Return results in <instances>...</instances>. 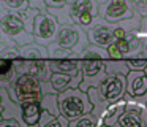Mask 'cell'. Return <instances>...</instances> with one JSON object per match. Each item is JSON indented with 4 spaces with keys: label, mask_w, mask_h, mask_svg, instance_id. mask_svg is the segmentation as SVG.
<instances>
[{
    "label": "cell",
    "mask_w": 147,
    "mask_h": 127,
    "mask_svg": "<svg viewBox=\"0 0 147 127\" xmlns=\"http://www.w3.org/2000/svg\"><path fill=\"white\" fill-rule=\"evenodd\" d=\"M144 72H146V75H147V67H146V70H144Z\"/></svg>",
    "instance_id": "cell-41"
},
{
    "label": "cell",
    "mask_w": 147,
    "mask_h": 127,
    "mask_svg": "<svg viewBox=\"0 0 147 127\" xmlns=\"http://www.w3.org/2000/svg\"><path fill=\"white\" fill-rule=\"evenodd\" d=\"M115 126L117 127H144L142 108L136 107V105H127Z\"/></svg>",
    "instance_id": "cell-14"
},
{
    "label": "cell",
    "mask_w": 147,
    "mask_h": 127,
    "mask_svg": "<svg viewBox=\"0 0 147 127\" xmlns=\"http://www.w3.org/2000/svg\"><path fill=\"white\" fill-rule=\"evenodd\" d=\"M68 127H98V124H96L95 117L89 113V114H84V116L78 117L74 121H70Z\"/></svg>",
    "instance_id": "cell-27"
},
{
    "label": "cell",
    "mask_w": 147,
    "mask_h": 127,
    "mask_svg": "<svg viewBox=\"0 0 147 127\" xmlns=\"http://www.w3.org/2000/svg\"><path fill=\"white\" fill-rule=\"evenodd\" d=\"M59 27H60V24L49 13H40L35 18V24H33V38L36 43L48 46L55 41Z\"/></svg>",
    "instance_id": "cell-5"
},
{
    "label": "cell",
    "mask_w": 147,
    "mask_h": 127,
    "mask_svg": "<svg viewBox=\"0 0 147 127\" xmlns=\"http://www.w3.org/2000/svg\"><path fill=\"white\" fill-rule=\"evenodd\" d=\"M43 111H48L49 114H52L54 117L60 116L59 111V102H57V94H43L41 100H40Z\"/></svg>",
    "instance_id": "cell-23"
},
{
    "label": "cell",
    "mask_w": 147,
    "mask_h": 127,
    "mask_svg": "<svg viewBox=\"0 0 147 127\" xmlns=\"http://www.w3.org/2000/svg\"><path fill=\"white\" fill-rule=\"evenodd\" d=\"M81 73L82 81L79 89L82 92H87L92 87H98L108 76L105 72V60H81Z\"/></svg>",
    "instance_id": "cell-8"
},
{
    "label": "cell",
    "mask_w": 147,
    "mask_h": 127,
    "mask_svg": "<svg viewBox=\"0 0 147 127\" xmlns=\"http://www.w3.org/2000/svg\"><path fill=\"white\" fill-rule=\"evenodd\" d=\"M105 72L106 75H128V67H127V62L125 60H112V59H108L105 60Z\"/></svg>",
    "instance_id": "cell-24"
},
{
    "label": "cell",
    "mask_w": 147,
    "mask_h": 127,
    "mask_svg": "<svg viewBox=\"0 0 147 127\" xmlns=\"http://www.w3.org/2000/svg\"><path fill=\"white\" fill-rule=\"evenodd\" d=\"M52 73H67V75H78L81 73V59H49Z\"/></svg>",
    "instance_id": "cell-19"
},
{
    "label": "cell",
    "mask_w": 147,
    "mask_h": 127,
    "mask_svg": "<svg viewBox=\"0 0 147 127\" xmlns=\"http://www.w3.org/2000/svg\"><path fill=\"white\" fill-rule=\"evenodd\" d=\"M125 62H127V67L130 72H142V70H146L147 67V59H125Z\"/></svg>",
    "instance_id": "cell-29"
},
{
    "label": "cell",
    "mask_w": 147,
    "mask_h": 127,
    "mask_svg": "<svg viewBox=\"0 0 147 127\" xmlns=\"http://www.w3.org/2000/svg\"><path fill=\"white\" fill-rule=\"evenodd\" d=\"M81 81H82V73H78V75L52 73V75H51V79H49L52 89H54L57 94L67 91V89H76V87H79Z\"/></svg>",
    "instance_id": "cell-12"
},
{
    "label": "cell",
    "mask_w": 147,
    "mask_h": 127,
    "mask_svg": "<svg viewBox=\"0 0 147 127\" xmlns=\"http://www.w3.org/2000/svg\"><path fill=\"white\" fill-rule=\"evenodd\" d=\"M100 127H105V126H100ZM114 127H117V126H114Z\"/></svg>",
    "instance_id": "cell-43"
},
{
    "label": "cell",
    "mask_w": 147,
    "mask_h": 127,
    "mask_svg": "<svg viewBox=\"0 0 147 127\" xmlns=\"http://www.w3.org/2000/svg\"><path fill=\"white\" fill-rule=\"evenodd\" d=\"M136 35L141 38V41L147 38V18H141V24L139 29L136 30Z\"/></svg>",
    "instance_id": "cell-34"
},
{
    "label": "cell",
    "mask_w": 147,
    "mask_h": 127,
    "mask_svg": "<svg viewBox=\"0 0 147 127\" xmlns=\"http://www.w3.org/2000/svg\"><path fill=\"white\" fill-rule=\"evenodd\" d=\"M0 127H22L16 119H0Z\"/></svg>",
    "instance_id": "cell-37"
},
{
    "label": "cell",
    "mask_w": 147,
    "mask_h": 127,
    "mask_svg": "<svg viewBox=\"0 0 147 127\" xmlns=\"http://www.w3.org/2000/svg\"><path fill=\"white\" fill-rule=\"evenodd\" d=\"M11 46H16V44H14L11 40H8V38L0 32V51L5 49V48H11Z\"/></svg>",
    "instance_id": "cell-36"
},
{
    "label": "cell",
    "mask_w": 147,
    "mask_h": 127,
    "mask_svg": "<svg viewBox=\"0 0 147 127\" xmlns=\"http://www.w3.org/2000/svg\"><path fill=\"white\" fill-rule=\"evenodd\" d=\"M147 92V75L146 72H128L127 75V94L138 97Z\"/></svg>",
    "instance_id": "cell-15"
},
{
    "label": "cell",
    "mask_w": 147,
    "mask_h": 127,
    "mask_svg": "<svg viewBox=\"0 0 147 127\" xmlns=\"http://www.w3.org/2000/svg\"><path fill=\"white\" fill-rule=\"evenodd\" d=\"M18 73L14 70V64L10 59H0V86L2 89H8L14 83Z\"/></svg>",
    "instance_id": "cell-20"
},
{
    "label": "cell",
    "mask_w": 147,
    "mask_h": 127,
    "mask_svg": "<svg viewBox=\"0 0 147 127\" xmlns=\"http://www.w3.org/2000/svg\"><path fill=\"white\" fill-rule=\"evenodd\" d=\"M96 89H98L100 98L108 107V105L123 98L125 92H127V76L125 75H109V76H106V79Z\"/></svg>",
    "instance_id": "cell-7"
},
{
    "label": "cell",
    "mask_w": 147,
    "mask_h": 127,
    "mask_svg": "<svg viewBox=\"0 0 147 127\" xmlns=\"http://www.w3.org/2000/svg\"><path fill=\"white\" fill-rule=\"evenodd\" d=\"M70 121H67L63 116H57V117H52L48 124H45L43 127H68Z\"/></svg>",
    "instance_id": "cell-31"
},
{
    "label": "cell",
    "mask_w": 147,
    "mask_h": 127,
    "mask_svg": "<svg viewBox=\"0 0 147 127\" xmlns=\"http://www.w3.org/2000/svg\"><path fill=\"white\" fill-rule=\"evenodd\" d=\"M2 3L10 13H19L29 8V0H2Z\"/></svg>",
    "instance_id": "cell-28"
},
{
    "label": "cell",
    "mask_w": 147,
    "mask_h": 127,
    "mask_svg": "<svg viewBox=\"0 0 147 127\" xmlns=\"http://www.w3.org/2000/svg\"><path fill=\"white\" fill-rule=\"evenodd\" d=\"M108 51L106 48L96 46V44H90L86 48V51L82 53L81 60H108Z\"/></svg>",
    "instance_id": "cell-22"
},
{
    "label": "cell",
    "mask_w": 147,
    "mask_h": 127,
    "mask_svg": "<svg viewBox=\"0 0 147 127\" xmlns=\"http://www.w3.org/2000/svg\"><path fill=\"white\" fill-rule=\"evenodd\" d=\"M55 43L62 48L76 53V56L82 57V53L89 46V38L87 32L78 24H68V25H60L55 37Z\"/></svg>",
    "instance_id": "cell-3"
},
{
    "label": "cell",
    "mask_w": 147,
    "mask_h": 127,
    "mask_svg": "<svg viewBox=\"0 0 147 127\" xmlns=\"http://www.w3.org/2000/svg\"><path fill=\"white\" fill-rule=\"evenodd\" d=\"M48 8H63V6H70L73 0H45Z\"/></svg>",
    "instance_id": "cell-32"
},
{
    "label": "cell",
    "mask_w": 147,
    "mask_h": 127,
    "mask_svg": "<svg viewBox=\"0 0 147 127\" xmlns=\"http://www.w3.org/2000/svg\"><path fill=\"white\" fill-rule=\"evenodd\" d=\"M41 105L40 100H32V102H24L21 103V114H22V121L27 127H32L38 124L40 114H41Z\"/></svg>",
    "instance_id": "cell-18"
},
{
    "label": "cell",
    "mask_w": 147,
    "mask_h": 127,
    "mask_svg": "<svg viewBox=\"0 0 147 127\" xmlns=\"http://www.w3.org/2000/svg\"><path fill=\"white\" fill-rule=\"evenodd\" d=\"M18 53H19V59H26V60L48 59V48L40 44V43H36V41L24 44V46H19L18 48Z\"/></svg>",
    "instance_id": "cell-17"
},
{
    "label": "cell",
    "mask_w": 147,
    "mask_h": 127,
    "mask_svg": "<svg viewBox=\"0 0 147 127\" xmlns=\"http://www.w3.org/2000/svg\"><path fill=\"white\" fill-rule=\"evenodd\" d=\"M98 14L105 21L115 24V22L131 18L133 8H131L128 0H106L105 3H101L98 6Z\"/></svg>",
    "instance_id": "cell-10"
},
{
    "label": "cell",
    "mask_w": 147,
    "mask_h": 127,
    "mask_svg": "<svg viewBox=\"0 0 147 127\" xmlns=\"http://www.w3.org/2000/svg\"><path fill=\"white\" fill-rule=\"evenodd\" d=\"M125 107H127V102H125L123 98H120V100H117V102H114V103L108 105L106 110L103 111V114H101V119H100V122H98V127L100 126L114 127L115 124H117L120 114L123 113Z\"/></svg>",
    "instance_id": "cell-16"
},
{
    "label": "cell",
    "mask_w": 147,
    "mask_h": 127,
    "mask_svg": "<svg viewBox=\"0 0 147 127\" xmlns=\"http://www.w3.org/2000/svg\"><path fill=\"white\" fill-rule=\"evenodd\" d=\"M0 107H2V119H16L22 127H27L22 121V114H21V105L13 102L8 95L7 89L0 91Z\"/></svg>",
    "instance_id": "cell-13"
},
{
    "label": "cell",
    "mask_w": 147,
    "mask_h": 127,
    "mask_svg": "<svg viewBox=\"0 0 147 127\" xmlns=\"http://www.w3.org/2000/svg\"><path fill=\"white\" fill-rule=\"evenodd\" d=\"M32 127H38V124H36V126H32Z\"/></svg>",
    "instance_id": "cell-42"
},
{
    "label": "cell",
    "mask_w": 147,
    "mask_h": 127,
    "mask_svg": "<svg viewBox=\"0 0 147 127\" xmlns=\"http://www.w3.org/2000/svg\"><path fill=\"white\" fill-rule=\"evenodd\" d=\"M105 2L106 0H73L70 6L73 22L87 30L92 24V19L98 14V6Z\"/></svg>",
    "instance_id": "cell-6"
},
{
    "label": "cell",
    "mask_w": 147,
    "mask_h": 127,
    "mask_svg": "<svg viewBox=\"0 0 147 127\" xmlns=\"http://www.w3.org/2000/svg\"><path fill=\"white\" fill-rule=\"evenodd\" d=\"M29 8L36 10L38 13H46L48 11V6H46L45 0H29Z\"/></svg>",
    "instance_id": "cell-33"
},
{
    "label": "cell",
    "mask_w": 147,
    "mask_h": 127,
    "mask_svg": "<svg viewBox=\"0 0 147 127\" xmlns=\"http://www.w3.org/2000/svg\"><path fill=\"white\" fill-rule=\"evenodd\" d=\"M112 25L111 22L105 21L100 14H96L92 19V24L87 29V38L90 44H96L101 48H108L114 41V33H112Z\"/></svg>",
    "instance_id": "cell-9"
},
{
    "label": "cell",
    "mask_w": 147,
    "mask_h": 127,
    "mask_svg": "<svg viewBox=\"0 0 147 127\" xmlns=\"http://www.w3.org/2000/svg\"><path fill=\"white\" fill-rule=\"evenodd\" d=\"M133 13L139 14L141 18H147V0H131L130 2Z\"/></svg>",
    "instance_id": "cell-30"
},
{
    "label": "cell",
    "mask_w": 147,
    "mask_h": 127,
    "mask_svg": "<svg viewBox=\"0 0 147 127\" xmlns=\"http://www.w3.org/2000/svg\"><path fill=\"white\" fill-rule=\"evenodd\" d=\"M38 14H40V13L36 11V10H33V8H26V10H22V11L18 13V16H19V19L22 21L24 27H26V30L29 32V33H32V32H33L35 18H36Z\"/></svg>",
    "instance_id": "cell-26"
},
{
    "label": "cell",
    "mask_w": 147,
    "mask_h": 127,
    "mask_svg": "<svg viewBox=\"0 0 147 127\" xmlns=\"http://www.w3.org/2000/svg\"><path fill=\"white\" fill-rule=\"evenodd\" d=\"M142 59H147V38L142 40Z\"/></svg>",
    "instance_id": "cell-38"
},
{
    "label": "cell",
    "mask_w": 147,
    "mask_h": 127,
    "mask_svg": "<svg viewBox=\"0 0 147 127\" xmlns=\"http://www.w3.org/2000/svg\"><path fill=\"white\" fill-rule=\"evenodd\" d=\"M7 92H13L11 100L16 102L18 105L24 102H32V100H41L43 91H41V83L35 79L33 76L27 73H21L16 76L14 83L7 89Z\"/></svg>",
    "instance_id": "cell-2"
},
{
    "label": "cell",
    "mask_w": 147,
    "mask_h": 127,
    "mask_svg": "<svg viewBox=\"0 0 147 127\" xmlns=\"http://www.w3.org/2000/svg\"><path fill=\"white\" fill-rule=\"evenodd\" d=\"M128 2H131V0H128Z\"/></svg>",
    "instance_id": "cell-44"
},
{
    "label": "cell",
    "mask_w": 147,
    "mask_h": 127,
    "mask_svg": "<svg viewBox=\"0 0 147 127\" xmlns=\"http://www.w3.org/2000/svg\"><path fill=\"white\" fill-rule=\"evenodd\" d=\"M70 6H71V5H70ZM70 6H63V8H48V11H46V13H49L52 18H55V21H57L60 25L74 24L73 19H71Z\"/></svg>",
    "instance_id": "cell-25"
},
{
    "label": "cell",
    "mask_w": 147,
    "mask_h": 127,
    "mask_svg": "<svg viewBox=\"0 0 147 127\" xmlns=\"http://www.w3.org/2000/svg\"><path fill=\"white\" fill-rule=\"evenodd\" d=\"M14 70L18 75L21 73H27V75L33 76L35 79H38L40 83H45L51 79L52 70L49 65V59L43 60H26V59H14Z\"/></svg>",
    "instance_id": "cell-11"
},
{
    "label": "cell",
    "mask_w": 147,
    "mask_h": 127,
    "mask_svg": "<svg viewBox=\"0 0 147 127\" xmlns=\"http://www.w3.org/2000/svg\"><path fill=\"white\" fill-rule=\"evenodd\" d=\"M57 102L60 116H63L67 121H74L92 111V103L89 100V95H87V92H82L79 87L67 89V91L57 94Z\"/></svg>",
    "instance_id": "cell-1"
},
{
    "label": "cell",
    "mask_w": 147,
    "mask_h": 127,
    "mask_svg": "<svg viewBox=\"0 0 147 127\" xmlns=\"http://www.w3.org/2000/svg\"><path fill=\"white\" fill-rule=\"evenodd\" d=\"M0 119H2V107H0Z\"/></svg>",
    "instance_id": "cell-40"
},
{
    "label": "cell",
    "mask_w": 147,
    "mask_h": 127,
    "mask_svg": "<svg viewBox=\"0 0 147 127\" xmlns=\"http://www.w3.org/2000/svg\"><path fill=\"white\" fill-rule=\"evenodd\" d=\"M52 114H49L48 111H41V114H40V119H38V127H43L45 124H48L49 121L52 119Z\"/></svg>",
    "instance_id": "cell-35"
},
{
    "label": "cell",
    "mask_w": 147,
    "mask_h": 127,
    "mask_svg": "<svg viewBox=\"0 0 147 127\" xmlns=\"http://www.w3.org/2000/svg\"><path fill=\"white\" fill-rule=\"evenodd\" d=\"M87 95H89V100H90V103H92V111H90V114L95 117L96 124H98L100 119H101L103 111L106 110V105H105V102L100 98V94H98V89L96 87L89 89V91H87Z\"/></svg>",
    "instance_id": "cell-21"
},
{
    "label": "cell",
    "mask_w": 147,
    "mask_h": 127,
    "mask_svg": "<svg viewBox=\"0 0 147 127\" xmlns=\"http://www.w3.org/2000/svg\"><path fill=\"white\" fill-rule=\"evenodd\" d=\"M142 121H144V122H147V105L142 108Z\"/></svg>",
    "instance_id": "cell-39"
},
{
    "label": "cell",
    "mask_w": 147,
    "mask_h": 127,
    "mask_svg": "<svg viewBox=\"0 0 147 127\" xmlns=\"http://www.w3.org/2000/svg\"><path fill=\"white\" fill-rule=\"evenodd\" d=\"M0 32H2L8 40L13 41L18 48L35 41L33 33H29V32L26 30V27H24L22 21L19 19L18 13L7 11L5 14L0 16Z\"/></svg>",
    "instance_id": "cell-4"
}]
</instances>
